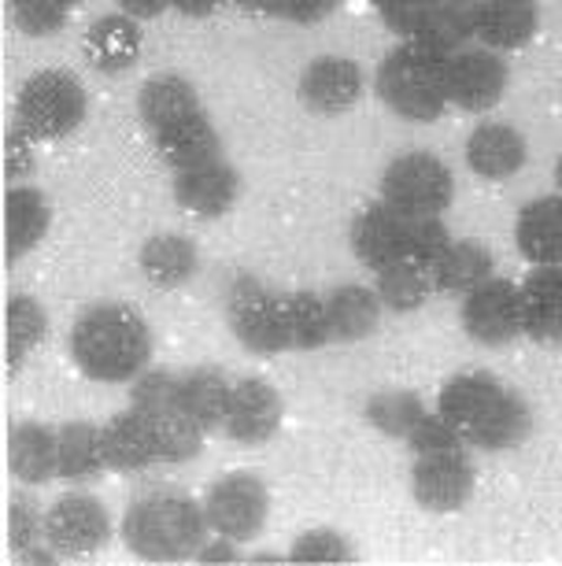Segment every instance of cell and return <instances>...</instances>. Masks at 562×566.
<instances>
[{"instance_id": "40", "label": "cell", "mask_w": 562, "mask_h": 566, "mask_svg": "<svg viewBox=\"0 0 562 566\" xmlns=\"http://www.w3.org/2000/svg\"><path fill=\"white\" fill-rule=\"evenodd\" d=\"M455 233L448 230L444 216H430V219H407V260H415L422 266H437L441 255L452 249Z\"/></svg>"}, {"instance_id": "4", "label": "cell", "mask_w": 562, "mask_h": 566, "mask_svg": "<svg viewBox=\"0 0 562 566\" xmlns=\"http://www.w3.org/2000/svg\"><path fill=\"white\" fill-rule=\"evenodd\" d=\"M204 500H193L174 489L137 496L123 515L119 537L126 552H134L145 563H185L197 559L200 544L208 541Z\"/></svg>"}, {"instance_id": "29", "label": "cell", "mask_w": 562, "mask_h": 566, "mask_svg": "<svg viewBox=\"0 0 562 566\" xmlns=\"http://www.w3.org/2000/svg\"><path fill=\"white\" fill-rule=\"evenodd\" d=\"M326 312H330L333 345H356L374 334L385 307L374 285H337L326 293Z\"/></svg>"}, {"instance_id": "41", "label": "cell", "mask_w": 562, "mask_h": 566, "mask_svg": "<svg viewBox=\"0 0 562 566\" xmlns=\"http://www.w3.org/2000/svg\"><path fill=\"white\" fill-rule=\"evenodd\" d=\"M404 444L411 448V455H430V452H448V448H459L466 441L455 433V426L444 419L441 411H426ZM466 448H470V444H466Z\"/></svg>"}, {"instance_id": "8", "label": "cell", "mask_w": 562, "mask_h": 566, "mask_svg": "<svg viewBox=\"0 0 562 566\" xmlns=\"http://www.w3.org/2000/svg\"><path fill=\"white\" fill-rule=\"evenodd\" d=\"M378 200H385L404 219L444 216L455 200V175L441 156L426 153V148L400 153L381 175Z\"/></svg>"}, {"instance_id": "23", "label": "cell", "mask_w": 562, "mask_h": 566, "mask_svg": "<svg viewBox=\"0 0 562 566\" xmlns=\"http://www.w3.org/2000/svg\"><path fill=\"white\" fill-rule=\"evenodd\" d=\"M8 467L19 485H49L60 482V455H56V426L45 422H19L8 437Z\"/></svg>"}, {"instance_id": "27", "label": "cell", "mask_w": 562, "mask_h": 566, "mask_svg": "<svg viewBox=\"0 0 562 566\" xmlns=\"http://www.w3.org/2000/svg\"><path fill=\"white\" fill-rule=\"evenodd\" d=\"M141 23L126 12H112L86 30V60L104 74H123L141 56Z\"/></svg>"}, {"instance_id": "30", "label": "cell", "mask_w": 562, "mask_h": 566, "mask_svg": "<svg viewBox=\"0 0 562 566\" xmlns=\"http://www.w3.org/2000/svg\"><path fill=\"white\" fill-rule=\"evenodd\" d=\"M489 277H496V255L489 244L477 238H455L452 249L433 266L437 293H452V296L474 293L477 285H485Z\"/></svg>"}, {"instance_id": "12", "label": "cell", "mask_w": 562, "mask_h": 566, "mask_svg": "<svg viewBox=\"0 0 562 566\" xmlns=\"http://www.w3.org/2000/svg\"><path fill=\"white\" fill-rule=\"evenodd\" d=\"M477 485V467L470 448H448V452L415 455L411 463V496L430 515H455L470 504Z\"/></svg>"}, {"instance_id": "47", "label": "cell", "mask_w": 562, "mask_h": 566, "mask_svg": "<svg viewBox=\"0 0 562 566\" xmlns=\"http://www.w3.org/2000/svg\"><path fill=\"white\" fill-rule=\"evenodd\" d=\"M222 0H171V8L185 19H204L211 12H219Z\"/></svg>"}, {"instance_id": "26", "label": "cell", "mask_w": 562, "mask_h": 566, "mask_svg": "<svg viewBox=\"0 0 562 566\" xmlns=\"http://www.w3.org/2000/svg\"><path fill=\"white\" fill-rule=\"evenodd\" d=\"M526 337L537 345H562V263L533 266L522 277Z\"/></svg>"}, {"instance_id": "20", "label": "cell", "mask_w": 562, "mask_h": 566, "mask_svg": "<svg viewBox=\"0 0 562 566\" xmlns=\"http://www.w3.org/2000/svg\"><path fill=\"white\" fill-rule=\"evenodd\" d=\"M515 249L533 266H559L562 263V193L537 197L518 208Z\"/></svg>"}, {"instance_id": "19", "label": "cell", "mask_w": 562, "mask_h": 566, "mask_svg": "<svg viewBox=\"0 0 562 566\" xmlns=\"http://www.w3.org/2000/svg\"><path fill=\"white\" fill-rule=\"evenodd\" d=\"M241 197V170L226 156L211 164L178 170L174 175V200L197 219H222Z\"/></svg>"}, {"instance_id": "25", "label": "cell", "mask_w": 562, "mask_h": 566, "mask_svg": "<svg viewBox=\"0 0 562 566\" xmlns=\"http://www.w3.org/2000/svg\"><path fill=\"white\" fill-rule=\"evenodd\" d=\"M137 266L152 290H182L200 271V252L185 233H156L137 252Z\"/></svg>"}, {"instance_id": "43", "label": "cell", "mask_w": 562, "mask_h": 566, "mask_svg": "<svg viewBox=\"0 0 562 566\" xmlns=\"http://www.w3.org/2000/svg\"><path fill=\"white\" fill-rule=\"evenodd\" d=\"M41 142L38 137H30L23 126L12 123V130L4 137V178L12 181V186H26L30 178H34L38 170V148Z\"/></svg>"}, {"instance_id": "44", "label": "cell", "mask_w": 562, "mask_h": 566, "mask_svg": "<svg viewBox=\"0 0 562 566\" xmlns=\"http://www.w3.org/2000/svg\"><path fill=\"white\" fill-rule=\"evenodd\" d=\"M337 4H341V0H282L278 19L296 27H315V23H322L326 15H333Z\"/></svg>"}, {"instance_id": "14", "label": "cell", "mask_w": 562, "mask_h": 566, "mask_svg": "<svg viewBox=\"0 0 562 566\" xmlns=\"http://www.w3.org/2000/svg\"><path fill=\"white\" fill-rule=\"evenodd\" d=\"M507 82H511V67L503 52L470 45L448 56V101L466 115H489L503 101Z\"/></svg>"}, {"instance_id": "13", "label": "cell", "mask_w": 562, "mask_h": 566, "mask_svg": "<svg viewBox=\"0 0 562 566\" xmlns=\"http://www.w3.org/2000/svg\"><path fill=\"white\" fill-rule=\"evenodd\" d=\"M112 537V515L97 496L63 493L45 511V541L60 559H89Z\"/></svg>"}, {"instance_id": "17", "label": "cell", "mask_w": 562, "mask_h": 566, "mask_svg": "<svg viewBox=\"0 0 562 566\" xmlns=\"http://www.w3.org/2000/svg\"><path fill=\"white\" fill-rule=\"evenodd\" d=\"M348 244H352L356 260L378 274L392 263L407 260V219L392 211L385 200H374L352 219Z\"/></svg>"}, {"instance_id": "2", "label": "cell", "mask_w": 562, "mask_h": 566, "mask_svg": "<svg viewBox=\"0 0 562 566\" xmlns=\"http://www.w3.org/2000/svg\"><path fill=\"white\" fill-rule=\"evenodd\" d=\"M137 112H141L145 130L152 134L156 156L174 175L222 156V137L211 126V115L200 104L193 82H185L182 74H152L137 90Z\"/></svg>"}, {"instance_id": "38", "label": "cell", "mask_w": 562, "mask_h": 566, "mask_svg": "<svg viewBox=\"0 0 562 566\" xmlns=\"http://www.w3.org/2000/svg\"><path fill=\"white\" fill-rule=\"evenodd\" d=\"M285 555H289V563H356L359 559L356 544L348 541L341 530H330V526L300 533Z\"/></svg>"}, {"instance_id": "10", "label": "cell", "mask_w": 562, "mask_h": 566, "mask_svg": "<svg viewBox=\"0 0 562 566\" xmlns=\"http://www.w3.org/2000/svg\"><path fill=\"white\" fill-rule=\"evenodd\" d=\"M459 326L481 348H503L526 337L522 282L496 274L485 285H477L474 293L459 296Z\"/></svg>"}, {"instance_id": "1", "label": "cell", "mask_w": 562, "mask_h": 566, "mask_svg": "<svg viewBox=\"0 0 562 566\" xmlns=\"http://www.w3.org/2000/svg\"><path fill=\"white\" fill-rule=\"evenodd\" d=\"M437 411L466 444L481 452H511L533 433L529 400L489 370L452 374L437 392Z\"/></svg>"}, {"instance_id": "3", "label": "cell", "mask_w": 562, "mask_h": 566, "mask_svg": "<svg viewBox=\"0 0 562 566\" xmlns=\"http://www.w3.org/2000/svg\"><path fill=\"white\" fill-rule=\"evenodd\" d=\"M67 348L74 367L100 386H130L152 367V329L126 304L97 301L74 318Z\"/></svg>"}, {"instance_id": "42", "label": "cell", "mask_w": 562, "mask_h": 566, "mask_svg": "<svg viewBox=\"0 0 562 566\" xmlns=\"http://www.w3.org/2000/svg\"><path fill=\"white\" fill-rule=\"evenodd\" d=\"M370 4L378 8L381 23H385L392 34H400V41H404V38L418 34V27L426 23V15L433 12V4H437V0H370Z\"/></svg>"}, {"instance_id": "45", "label": "cell", "mask_w": 562, "mask_h": 566, "mask_svg": "<svg viewBox=\"0 0 562 566\" xmlns=\"http://www.w3.org/2000/svg\"><path fill=\"white\" fill-rule=\"evenodd\" d=\"M241 559H248V555L241 552V541L219 537V533H211L197 552V563H241Z\"/></svg>"}, {"instance_id": "33", "label": "cell", "mask_w": 562, "mask_h": 566, "mask_svg": "<svg viewBox=\"0 0 562 566\" xmlns=\"http://www.w3.org/2000/svg\"><path fill=\"white\" fill-rule=\"evenodd\" d=\"M374 290L381 296V307L392 315H411L418 312L422 304L437 293V282H433V271L415 260H400L385 266V271L374 274Z\"/></svg>"}, {"instance_id": "39", "label": "cell", "mask_w": 562, "mask_h": 566, "mask_svg": "<svg viewBox=\"0 0 562 566\" xmlns=\"http://www.w3.org/2000/svg\"><path fill=\"white\" fill-rule=\"evenodd\" d=\"M67 12L71 4L63 0H8V15L19 34L26 38H52L67 27Z\"/></svg>"}, {"instance_id": "16", "label": "cell", "mask_w": 562, "mask_h": 566, "mask_svg": "<svg viewBox=\"0 0 562 566\" xmlns=\"http://www.w3.org/2000/svg\"><path fill=\"white\" fill-rule=\"evenodd\" d=\"M296 97L311 115H344L363 97V67L348 56H315L300 74Z\"/></svg>"}, {"instance_id": "5", "label": "cell", "mask_w": 562, "mask_h": 566, "mask_svg": "<svg viewBox=\"0 0 562 566\" xmlns=\"http://www.w3.org/2000/svg\"><path fill=\"white\" fill-rule=\"evenodd\" d=\"M374 93L404 123H437L452 108L448 56L415 38H404L381 56L374 71Z\"/></svg>"}, {"instance_id": "9", "label": "cell", "mask_w": 562, "mask_h": 566, "mask_svg": "<svg viewBox=\"0 0 562 566\" xmlns=\"http://www.w3.org/2000/svg\"><path fill=\"white\" fill-rule=\"evenodd\" d=\"M226 323L237 345L252 356H278L289 348L285 296L252 274H237L226 290Z\"/></svg>"}, {"instance_id": "37", "label": "cell", "mask_w": 562, "mask_h": 566, "mask_svg": "<svg viewBox=\"0 0 562 566\" xmlns=\"http://www.w3.org/2000/svg\"><path fill=\"white\" fill-rule=\"evenodd\" d=\"M45 511L38 504V496L30 493V485H23V493L12 496L8 504V541H12V552L15 559H23L34 548H41L45 541Z\"/></svg>"}, {"instance_id": "6", "label": "cell", "mask_w": 562, "mask_h": 566, "mask_svg": "<svg viewBox=\"0 0 562 566\" xmlns=\"http://www.w3.org/2000/svg\"><path fill=\"white\" fill-rule=\"evenodd\" d=\"M130 403L152 422L159 463H189L200 455L208 433L193 422V415L182 403V374L148 367L130 381Z\"/></svg>"}, {"instance_id": "34", "label": "cell", "mask_w": 562, "mask_h": 566, "mask_svg": "<svg viewBox=\"0 0 562 566\" xmlns=\"http://www.w3.org/2000/svg\"><path fill=\"white\" fill-rule=\"evenodd\" d=\"M285 323H289L293 352H318V348L333 345L326 293H311V290L285 293Z\"/></svg>"}, {"instance_id": "49", "label": "cell", "mask_w": 562, "mask_h": 566, "mask_svg": "<svg viewBox=\"0 0 562 566\" xmlns=\"http://www.w3.org/2000/svg\"><path fill=\"white\" fill-rule=\"evenodd\" d=\"M63 4H82V0H63Z\"/></svg>"}, {"instance_id": "18", "label": "cell", "mask_w": 562, "mask_h": 566, "mask_svg": "<svg viewBox=\"0 0 562 566\" xmlns=\"http://www.w3.org/2000/svg\"><path fill=\"white\" fill-rule=\"evenodd\" d=\"M463 159L477 178L507 181L529 164V142L518 126L489 119V123H477L470 130L463 145Z\"/></svg>"}, {"instance_id": "11", "label": "cell", "mask_w": 562, "mask_h": 566, "mask_svg": "<svg viewBox=\"0 0 562 566\" xmlns=\"http://www.w3.org/2000/svg\"><path fill=\"white\" fill-rule=\"evenodd\" d=\"M204 515L211 533L230 541H252L259 537L271 515V493L259 474L252 470H230L219 482H211L204 493Z\"/></svg>"}, {"instance_id": "28", "label": "cell", "mask_w": 562, "mask_h": 566, "mask_svg": "<svg viewBox=\"0 0 562 566\" xmlns=\"http://www.w3.org/2000/svg\"><path fill=\"white\" fill-rule=\"evenodd\" d=\"M56 455H60V482L86 485L108 470L104 459V426L71 419L56 426Z\"/></svg>"}, {"instance_id": "21", "label": "cell", "mask_w": 562, "mask_h": 566, "mask_svg": "<svg viewBox=\"0 0 562 566\" xmlns=\"http://www.w3.org/2000/svg\"><path fill=\"white\" fill-rule=\"evenodd\" d=\"M540 30L537 0H477V45L496 52L526 49Z\"/></svg>"}, {"instance_id": "7", "label": "cell", "mask_w": 562, "mask_h": 566, "mask_svg": "<svg viewBox=\"0 0 562 566\" xmlns=\"http://www.w3.org/2000/svg\"><path fill=\"white\" fill-rule=\"evenodd\" d=\"M86 112H89L86 85L74 78L71 71L49 67V71L30 74V78L19 85L12 123L23 126L38 142H60V137L74 134L86 123Z\"/></svg>"}, {"instance_id": "31", "label": "cell", "mask_w": 562, "mask_h": 566, "mask_svg": "<svg viewBox=\"0 0 562 566\" xmlns=\"http://www.w3.org/2000/svg\"><path fill=\"white\" fill-rule=\"evenodd\" d=\"M233 400V381L219 367H193L182 374V403L204 433H219L226 426Z\"/></svg>"}, {"instance_id": "36", "label": "cell", "mask_w": 562, "mask_h": 566, "mask_svg": "<svg viewBox=\"0 0 562 566\" xmlns=\"http://www.w3.org/2000/svg\"><path fill=\"white\" fill-rule=\"evenodd\" d=\"M49 337V315L30 293L8 296V367L19 370L41 340Z\"/></svg>"}, {"instance_id": "48", "label": "cell", "mask_w": 562, "mask_h": 566, "mask_svg": "<svg viewBox=\"0 0 562 566\" xmlns=\"http://www.w3.org/2000/svg\"><path fill=\"white\" fill-rule=\"evenodd\" d=\"M555 189H559V193H562V156L555 159Z\"/></svg>"}, {"instance_id": "15", "label": "cell", "mask_w": 562, "mask_h": 566, "mask_svg": "<svg viewBox=\"0 0 562 566\" xmlns=\"http://www.w3.org/2000/svg\"><path fill=\"white\" fill-rule=\"evenodd\" d=\"M282 419H285L282 392L274 389L267 378L233 381L230 415H226V426H222V433H226L230 441H237L245 448H259L282 430Z\"/></svg>"}, {"instance_id": "24", "label": "cell", "mask_w": 562, "mask_h": 566, "mask_svg": "<svg viewBox=\"0 0 562 566\" xmlns=\"http://www.w3.org/2000/svg\"><path fill=\"white\" fill-rule=\"evenodd\" d=\"M52 227V205L49 197L34 186H12L4 197V252L8 263L23 260L45 241Z\"/></svg>"}, {"instance_id": "35", "label": "cell", "mask_w": 562, "mask_h": 566, "mask_svg": "<svg viewBox=\"0 0 562 566\" xmlns=\"http://www.w3.org/2000/svg\"><path fill=\"white\" fill-rule=\"evenodd\" d=\"M426 400L411 389H378L370 392L363 403V419L374 426L378 433L392 437V441H407L418 419L426 415Z\"/></svg>"}, {"instance_id": "46", "label": "cell", "mask_w": 562, "mask_h": 566, "mask_svg": "<svg viewBox=\"0 0 562 566\" xmlns=\"http://www.w3.org/2000/svg\"><path fill=\"white\" fill-rule=\"evenodd\" d=\"M167 8H171V0H119V12L134 15L137 23H145V19H156V15H163Z\"/></svg>"}, {"instance_id": "22", "label": "cell", "mask_w": 562, "mask_h": 566, "mask_svg": "<svg viewBox=\"0 0 562 566\" xmlns=\"http://www.w3.org/2000/svg\"><path fill=\"white\" fill-rule=\"evenodd\" d=\"M104 459L115 474H141V470L159 463L152 422L134 403L104 422Z\"/></svg>"}, {"instance_id": "32", "label": "cell", "mask_w": 562, "mask_h": 566, "mask_svg": "<svg viewBox=\"0 0 562 566\" xmlns=\"http://www.w3.org/2000/svg\"><path fill=\"white\" fill-rule=\"evenodd\" d=\"M415 41L433 52H444V56L477 45V0H437L426 23L418 27Z\"/></svg>"}]
</instances>
